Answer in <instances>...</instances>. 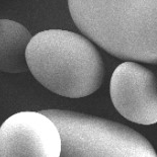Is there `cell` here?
I'll return each mask as SVG.
<instances>
[{"label": "cell", "instance_id": "5", "mask_svg": "<svg viewBox=\"0 0 157 157\" xmlns=\"http://www.w3.org/2000/svg\"><path fill=\"white\" fill-rule=\"evenodd\" d=\"M112 101L125 119L140 125L157 123V78L134 61H125L115 69L109 87Z\"/></svg>", "mask_w": 157, "mask_h": 157}, {"label": "cell", "instance_id": "3", "mask_svg": "<svg viewBox=\"0 0 157 157\" xmlns=\"http://www.w3.org/2000/svg\"><path fill=\"white\" fill-rule=\"evenodd\" d=\"M41 113L59 129L60 157H157L144 136L123 124L64 109Z\"/></svg>", "mask_w": 157, "mask_h": 157}, {"label": "cell", "instance_id": "2", "mask_svg": "<svg viewBox=\"0 0 157 157\" xmlns=\"http://www.w3.org/2000/svg\"><path fill=\"white\" fill-rule=\"evenodd\" d=\"M26 62L43 86L64 98H81L92 94L105 78L98 50L86 36L69 31L38 33L26 48Z\"/></svg>", "mask_w": 157, "mask_h": 157}, {"label": "cell", "instance_id": "6", "mask_svg": "<svg viewBox=\"0 0 157 157\" xmlns=\"http://www.w3.org/2000/svg\"><path fill=\"white\" fill-rule=\"evenodd\" d=\"M32 38L21 23L0 19V71L21 73L29 69L26 48Z\"/></svg>", "mask_w": 157, "mask_h": 157}, {"label": "cell", "instance_id": "1", "mask_svg": "<svg viewBox=\"0 0 157 157\" xmlns=\"http://www.w3.org/2000/svg\"><path fill=\"white\" fill-rule=\"evenodd\" d=\"M80 32L125 61L157 64V0H68Z\"/></svg>", "mask_w": 157, "mask_h": 157}, {"label": "cell", "instance_id": "4", "mask_svg": "<svg viewBox=\"0 0 157 157\" xmlns=\"http://www.w3.org/2000/svg\"><path fill=\"white\" fill-rule=\"evenodd\" d=\"M61 135L41 112H19L0 127V157H60Z\"/></svg>", "mask_w": 157, "mask_h": 157}]
</instances>
